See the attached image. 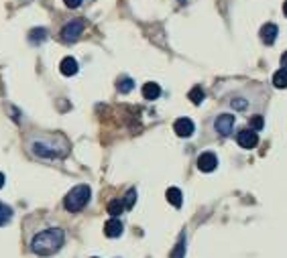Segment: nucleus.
<instances>
[{"label":"nucleus","instance_id":"nucleus-1","mask_svg":"<svg viewBox=\"0 0 287 258\" xmlns=\"http://www.w3.org/2000/svg\"><path fill=\"white\" fill-rule=\"evenodd\" d=\"M65 242V232L61 228H49L39 232L31 240V250L39 256H51L55 254Z\"/></svg>","mask_w":287,"mask_h":258},{"label":"nucleus","instance_id":"nucleus-2","mask_svg":"<svg viewBox=\"0 0 287 258\" xmlns=\"http://www.w3.org/2000/svg\"><path fill=\"white\" fill-rule=\"evenodd\" d=\"M31 150L39 159H61L68 155L70 144L63 136H45V138H35L31 142Z\"/></svg>","mask_w":287,"mask_h":258},{"label":"nucleus","instance_id":"nucleus-3","mask_svg":"<svg viewBox=\"0 0 287 258\" xmlns=\"http://www.w3.org/2000/svg\"><path fill=\"white\" fill-rule=\"evenodd\" d=\"M90 197H92V189L90 187H88V185H76L68 195H65L63 207L68 211H72V213H78V211H82L88 205Z\"/></svg>","mask_w":287,"mask_h":258},{"label":"nucleus","instance_id":"nucleus-4","mask_svg":"<svg viewBox=\"0 0 287 258\" xmlns=\"http://www.w3.org/2000/svg\"><path fill=\"white\" fill-rule=\"evenodd\" d=\"M82 33H84V20H80V18H72L70 23H65V25H63L59 37H61V41H65V43H76V41L80 39Z\"/></svg>","mask_w":287,"mask_h":258},{"label":"nucleus","instance_id":"nucleus-5","mask_svg":"<svg viewBox=\"0 0 287 258\" xmlns=\"http://www.w3.org/2000/svg\"><path fill=\"white\" fill-rule=\"evenodd\" d=\"M236 142L242 148H255L259 144V134H257V130H253V128H245V130H240L236 134Z\"/></svg>","mask_w":287,"mask_h":258},{"label":"nucleus","instance_id":"nucleus-6","mask_svg":"<svg viewBox=\"0 0 287 258\" xmlns=\"http://www.w3.org/2000/svg\"><path fill=\"white\" fill-rule=\"evenodd\" d=\"M214 128H216L218 134L228 136L232 132V128H234V116L232 114H220L216 118V122H214Z\"/></svg>","mask_w":287,"mask_h":258},{"label":"nucleus","instance_id":"nucleus-7","mask_svg":"<svg viewBox=\"0 0 287 258\" xmlns=\"http://www.w3.org/2000/svg\"><path fill=\"white\" fill-rule=\"evenodd\" d=\"M216 167H218V157L214 153H210V150L197 157V169H200L202 173H212Z\"/></svg>","mask_w":287,"mask_h":258},{"label":"nucleus","instance_id":"nucleus-8","mask_svg":"<svg viewBox=\"0 0 287 258\" xmlns=\"http://www.w3.org/2000/svg\"><path fill=\"white\" fill-rule=\"evenodd\" d=\"M173 130L182 138H190L193 134V130H195V126H193V122L190 118H178L175 124H173Z\"/></svg>","mask_w":287,"mask_h":258},{"label":"nucleus","instance_id":"nucleus-9","mask_svg":"<svg viewBox=\"0 0 287 258\" xmlns=\"http://www.w3.org/2000/svg\"><path fill=\"white\" fill-rule=\"evenodd\" d=\"M277 35H279V29H277V25H273V23H267V25L261 27V41L265 43V45H273L275 39H277Z\"/></svg>","mask_w":287,"mask_h":258},{"label":"nucleus","instance_id":"nucleus-10","mask_svg":"<svg viewBox=\"0 0 287 258\" xmlns=\"http://www.w3.org/2000/svg\"><path fill=\"white\" fill-rule=\"evenodd\" d=\"M122 230H124V226L118 218H110L104 226V234L108 236V238H118V236L122 234Z\"/></svg>","mask_w":287,"mask_h":258},{"label":"nucleus","instance_id":"nucleus-11","mask_svg":"<svg viewBox=\"0 0 287 258\" xmlns=\"http://www.w3.org/2000/svg\"><path fill=\"white\" fill-rule=\"evenodd\" d=\"M59 69H61V73L63 75H76L78 73V61L74 59V57H65V59H61V63H59Z\"/></svg>","mask_w":287,"mask_h":258},{"label":"nucleus","instance_id":"nucleus-12","mask_svg":"<svg viewBox=\"0 0 287 258\" xmlns=\"http://www.w3.org/2000/svg\"><path fill=\"white\" fill-rule=\"evenodd\" d=\"M159 96H161L159 83H155V81H147V83L143 85V98H147V100H157Z\"/></svg>","mask_w":287,"mask_h":258},{"label":"nucleus","instance_id":"nucleus-13","mask_svg":"<svg viewBox=\"0 0 287 258\" xmlns=\"http://www.w3.org/2000/svg\"><path fill=\"white\" fill-rule=\"evenodd\" d=\"M165 195H167V201H169L173 207H182V203H184V195H182V191H180L178 187H169Z\"/></svg>","mask_w":287,"mask_h":258},{"label":"nucleus","instance_id":"nucleus-14","mask_svg":"<svg viewBox=\"0 0 287 258\" xmlns=\"http://www.w3.org/2000/svg\"><path fill=\"white\" fill-rule=\"evenodd\" d=\"M47 39V29H43V27H37L29 33V43L31 45H41L43 41Z\"/></svg>","mask_w":287,"mask_h":258},{"label":"nucleus","instance_id":"nucleus-15","mask_svg":"<svg viewBox=\"0 0 287 258\" xmlns=\"http://www.w3.org/2000/svg\"><path fill=\"white\" fill-rule=\"evenodd\" d=\"M106 209H108V213H110L112 218H118L120 213L124 211V203H122V199H112V201L106 205Z\"/></svg>","mask_w":287,"mask_h":258},{"label":"nucleus","instance_id":"nucleus-16","mask_svg":"<svg viewBox=\"0 0 287 258\" xmlns=\"http://www.w3.org/2000/svg\"><path fill=\"white\" fill-rule=\"evenodd\" d=\"M273 85L275 88H279V90H285L287 88V69H279V71H275V75H273Z\"/></svg>","mask_w":287,"mask_h":258},{"label":"nucleus","instance_id":"nucleus-17","mask_svg":"<svg viewBox=\"0 0 287 258\" xmlns=\"http://www.w3.org/2000/svg\"><path fill=\"white\" fill-rule=\"evenodd\" d=\"M204 96H206V94H204V90L200 88V85H195V88H191L190 94H188V98H190L195 106H200V104L204 102Z\"/></svg>","mask_w":287,"mask_h":258},{"label":"nucleus","instance_id":"nucleus-18","mask_svg":"<svg viewBox=\"0 0 287 258\" xmlns=\"http://www.w3.org/2000/svg\"><path fill=\"white\" fill-rule=\"evenodd\" d=\"M10 218H12V207H8L6 203L0 201V226L8 224V222H10Z\"/></svg>","mask_w":287,"mask_h":258},{"label":"nucleus","instance_id":"nucleus-19","mask_svg":"<svg viewBox=\"0 0 287 258\" xmlns=\"http://www.w3.org/2000/svg\"><path fill=\"white\" fill-rule=\"evenodd\" d=\"M116 88H118L120 94H128L132 88H135V81H132L130 77H120L118 83H116Z\"/></svg>","mask_w":287,"mask_h":258},{"label":"nucleus","instance_id":"nucleus-20","mask_svg":"<svg viewBox=\"0 0 287 258\" xmlns=\"http://www.w3.org/2000/svg\"><path fill=\"white\" fill-rule=\"evenodd\" d=\"M184 256H186V234L180 236V242H178V246H175L171 258H184Z\"/></svg>","mask_w":287,"mask_h":258},{"label":"nucleus","instance_id":"nucleus-21","mask_svg":"<svg viewBox=\"0 0 287 258\" xmlns=\"http://www.w3.org/2000/svg\"><path fill=\"white\" fill-rule=\"evenodd\" d=\"M135 201H137V191H135V189H130V191L126 193V197L122 199V203H124V209H130L132 205H135Z\"/></svg>","mask_w":287,"mask_h":258},{"label":"nucleus","instance_id":"nucleus-22","mask_svg":"<svg viewBox=\"0 0 287 258\" xmlns=\"http://www.w3.org/2000/svg\"><path fill=\"white\" fill-rule=\"evenodd\" d=\"M263 126H265L263 116H253V118H251V128H253V130H261Z\"/></svg>","mask_w":287,"mask_h":258},{"label":"nucleus","instance_id":"nucleus-23","mask_svg":"<svg viewBox=\"0 0 287 258\" xmlns=\"http://www.w3.org/2000/svg\"><path fill=\"white\" fill-rule=\"evenodd\" d=\"M232 108H236V110H245V108H247V102H245V100H232Z\"/></svg>","mask_w":287,"mask_h":258},{"label":"nucleus","instance_id":"nucleus-24","mask_svg":"<svg viewBox=\"0 0 287 258\" xmlns=\"http://www.w3.org/2000/svg\"><path fill=\"white\" fill-rule=\"evenodd\" d=\"M63 2H65V4H68L70 8H78V6L82 4V0H63Z\"/></svg>","mask_w":287,"mask_h":258},{"label":"nucleus","instance_id":"nucleus-25","mask_svg":"<svg viewBox=\"0 0 287 258\" xmlns=\"http://www.w3.org/2000/svg\"><path fill=\"white\" fill-rule=\"evenodd\" d=\"M281 67L287 69V53H283V57H281Z\"/></svg>","mask_w":287,"mask_h":258},{"label":"nucleus","instance_id":"nucleus-26","mask_svg":"<svg viewBox=\"0 0 287 258\" xmlns=\"http://www.w3.org/2000/svg\"><path fill=\"white\" fill-rule=\"evenodd\" d=\"M2 185H4V175L0 173V189H2Z\"/></svg>","mask_w":287,"mask_h":258},{"label":"nucleus","instance_id":"nucleus-27","mask_svg":"<svg viewBox=\"0 0 287 258\" xmlns=\"http://www.w3.org/2000/svg\"><path fill=\"white\" fill-rule=\"evenodd\" d=\"M283 14L287 16V0H285V4H283Z\"/></svg>","mask_w":287,"mask_h":258},{"label":"nucleus","instance_id":"nucleus-28","mask_svg":"<svg viewBox=\"0 0 287 258\" xmlns=\"http://www.w3.org/2000/svg\"><path fill=\"white\" fill-rule=\"evenodd\" d=\"M94 258H96V256H94Z\"/></svg>","mask_w":287,"mask_h":258}]
</instances>
